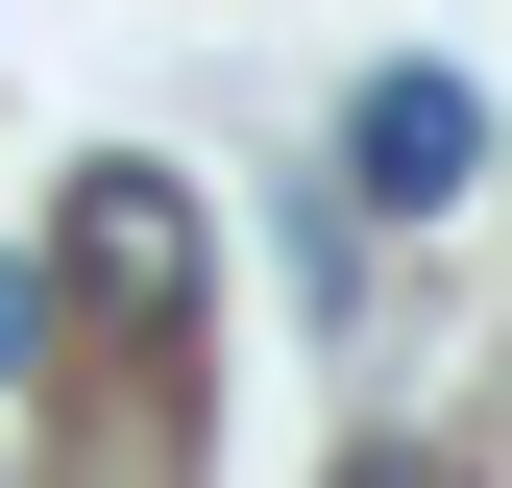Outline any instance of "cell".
<instances>
[{"label":"cell","instance_id":"cell-1","mask_svg":"<svg viewBox=\"0 0 512 488\" xmlns=\"http://www.w3.org/2000/svg\"><path fill=\"white\" fill-rule=\"evenodd\" d=\"M49 293H74V318H147V342H171V318H196V196H171L147 147H98V171H74V220H49Z\"/></svg>","mask_w":512,"mask_h":488},{"label":"cell","instance_id":"cell-2","mask_svg":"<svg viewBox=\"0 0 512 488\" xmlns=\"http://www.w3.org/2000/svg\"><path fill=\"white\" fill-rule=\"evenodd\" d=\"M342 171H366V220H439V196L488 171V98H464V74H366V98H342Z\"/></svg>","mask_w":512,"mask_h":488},{"label":"cell","instance_id":"cell-3","mask_svg":"<svg viewBox=\"0 0 512 488\" xmlns=\"http://www.w3.org/2000/svg\"><path fill=\"white\" fill-rule=\"evenodd\" d=\"M49 318H74V293H49L25 244H0V366H49Z\"/></svg>","mask_w":512,"mask_h":488}]
</instances>
